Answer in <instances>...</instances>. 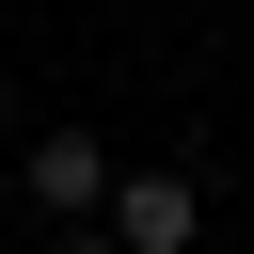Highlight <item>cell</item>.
<instances>
[{
  "instance_id": "3957f363",
  "label": "cell",
  "mask_w": 254,
  "mask_h": 254,
  "mask_svg": "<svg viewBox=\"0 0 254 254\" xmlns=\"http://www.w3.org/2000/svg\"><path fill=\"white\" fill-rule=\"evenodd\" d=\"M64 254H127V238H111V222H95V238H64Z\"/></svg>"
},
{
  "instance_id": "6da1fadb",
  "label": "cell",
  "mask_w": 254,
  "mask_h": 254,
  "mask_svg": "<svg viewBox=\"0 0 254 254\" xmlns=\"http://www.w3.org/2000/svg\"><path fill=\"white\" fill-rule=\"evenodd\" d=\"M190 222H206V190H190L175 159H143V175H111V238H127V254H190Z\"/></svg>"
},
{
  "instance_id": "7a4b0ae2",
  "label": "cell",
  "mask_w": 254,
  "mask_h": 254,
  "mask_svg": "<svg viewBox=\"0 0 254 254\" xmlns=\"http://www.w3.org/2000/svg\"><path fill=\"white\" fill-rule=\"evenodd\" d=\"M32 190H48L64 222H95V206H111V143H95V127H48V143H32Z\"/></svg>"
}]
</instances>
